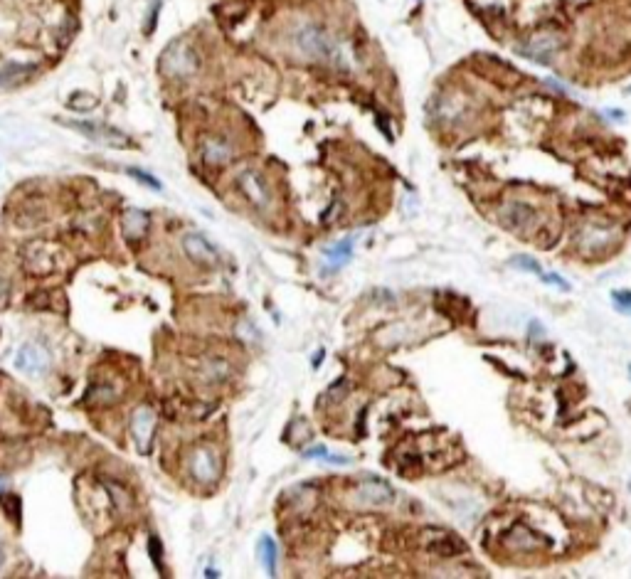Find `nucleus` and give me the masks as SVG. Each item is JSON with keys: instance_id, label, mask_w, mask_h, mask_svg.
Wrapping results in <instances>:
<instances>
[{"instance_id": "obj_10", "label": "nucleus", "mask_w": 631, "mask_h": 579, "mask_svg": "<svg viewBox=\"0 0 631 579\" xmlns=\"http://www.w3.org/2000/svg\"><path fill=\"white\" fill-rule=\"evenodd\" d=\"M501 219L505 222V227L511 230H523L528 224L535 222V210L528 202H508V205L501 210Z\"/></svg>"}, {"instance_id": "obj_18", "label": "nucleus", "mask_w": 631, "mask_h": 579, "mask_svg": "<svg viewBox=\"0 0 631 579\" xmlns=\"http://www.w3.org/2000/svg\"><path fill=\"white\" fill-rule=\"evenodd\" d=\"M540 279H543V282H547V284H552V286H557V288H563V291H570V284L565 282L563 276L547 274V271H543V274H540Z\"/></svg>"}, {"instance_id": "obj_25", "label": "nucleus", "mask_w": 631, "mask_h": 579, "mask_svg": "<svg viewBox=\"0 0 631 579\" xmlns=\"http://www.w3.org/2000/svg\"><path fill=\"white\" fill-rule=\"evenodd\" d=\"M3 486H6V478H0V491H3Z\"/></svg>"}, {"instance_id": "obj_11", "label": "nucleus", "mask_w": 631, "mask_h": 579, "mask_svg": "<svg viewBox=\"0 0 631 579\" xmlns=\"http://www.w3.org/2000/svg\"><path fill=\"white\" fill-rule=\"evenodd\" d=\"M521 55H525V57L535 59V62L540 64H550L552 57H555L557 52V40H552V37H547V35H543V37H533L530 42H525V45H521Z\"/></svg>"}, {"instance_id": "obj_22", "label": "nucleus", "mask_w": 631, "mask_h": 579, "mask_svg": "<svg viewBox=\"0 0 631 579\" xmlns=\"http://www.w3.org/2000/svg\"><path fill=\"white\" fill-rule=\"evenodd\" d=\"M151 557H153L155 565H161V542H158V538H151Z\"/></svg>"}, {"instance_id": "obj_26", "label": "nucleus", "mask_w": 631, "mask_h": 579, "mask_svg": "<svg viewBox=\"0 0 631 579\" xmlns=\"http://www.w3.org/2000/svg\"><path fill=\"white\" fill-rule=\"evenodd\" d=\"M629 373H631V370H629Z\"/></svg>"}, {"instance_id": "obj_14", "label": "nucleus", "mask_w": 631, "mask_h": 579, "mask_svg": "<svg viewBox=\"0 0 631 579\" xmlns=\"http://www.w3.org/2000/svg\"><path fill=\"white\" fill-rule=\"evenodd\" d=\"M259 560L264 565L266 574L274 577L276 574V542L269 538V535H264V538L259 540Z\"/></svg>"}, {"instance_id": "obj_16", "label": "nucleus", "mask_w": 631, "mask_h": 579, "mask_svg": "<svg viewBox=\"0 0 631 579\" xmlns=\"http://www.w3.org/2000/svg\"><path fill=\"white\" fill-rule=\"evenodd\" d=\"M0 505H3V511H6V516L10 518L12 522L20 520V500H17L15 495H3V498H0Z\"/></svg>"}, {"instance_id": "obj_12", "label": "nucleus", "mask_w": 631, "mask_h": 579, "mask_svg": "<svg viewBox=\"0 0 631 579\" xmlns=\"http://www.w3.org/2000/svg\"><path fill=\"white\" fill-rule=\"evenodd\" d=\"M232 155H235V148L227 141H222V138H210L202 146V161L207 166H222V163L230 161Z\"/></svg>"}, {"instance_id": "obj_7", "label": "nucleus", "mask_w": 631, "mask_h": 579, "mask_svg": "<svg viewBox=\"0 0 631 579\" xmlns=\"http://www.w3.org/2000/svg\"><path fill=\"white\" fill-rule=\"evenodd\" d=\"M153 431H155V412L151 407H138L131 414V434L136 449L141 453L151 451V442H153Z\"/></svg>"}, {"instance_id": "obj_9", "label": "nucleus", "mask_w": 631, "mask_h": 579, "mask_svg": "<svg viewBox=\"0 0 631 579\" xmlns=\"http://www.w3.org/2000/svg\"><path fill=\"white\" fill-rule=\"evenodd\" d=\"M392 486L390 483L380 481V478H367L362 481L360 486L356 488V500L362 505H373V508H380V505H387L392 500Z\"/></svg>"}, {"instance_id": "obj_15", "label": "nucleus", "mask_w": 631, "mask_h": 579, "mask_svg": "<svg viewBox=\"0 0 631 579\" xmlns=\"http://www.w3.org/2000/svg\"><path fill=\"white\" fill-rule=\"evenodd\" d=\"M128 175H131L133 180H138V183H144L146 188H151V190H161L163 185H161V180L158 178H153L151 173H146V170H136V168H128Z\"/></svg>"}, {"instance_id": "obj_6", "label": "nucleus", "mask_w": 631, "mask_h": 579, "mask_svg": "<svg viewBox=\"0 0 631 579\" xmlns=\"http://www.w3.org/2000/svg\"><path fill=\"white\" fill-rule=\"evenodd\" d=\"M50 350L40 343H28L23 348L17 350V357H15V365L20 373L25 375H45L50 370Z\"/></svg>"}, {"instance_id": "obj_3", "label": "nucleus", "mask_w": 631, "mask_h": 579, "mask_svg": "<svg viewBox=\"0 0 631 579\" xmlns=\"http://www.w3.org/2000/svg\"><path fill=\"white\" fill-rule=\"evenodd\" d=\"M67 126H72L75 131H79L81 136H86L89 141L99 146H111V148H126L131 144V138L126 133L116 131L111 126L104 124H94V121H67Z\"/></svg>"}, {"instance_id": "obj_5", "label": "nucleus", "mask_w": 631, "mask_h": 579, "mask_svg": "<svg viewBox=\"0 0 631 579\" xmlns=\"http://www.w3.org/2000/svg\"><path fill=\"white\" fill-rule=\"evenodd\" d=\"M237 185H240L244 197H247L254 207H259V210H266V207H269V202H271L269 188H266L264 175L259 170H254V168L242 170L240 175H237Z\"/></svg>"}, {"instance_id": "obj_21", "label": "nucleus", "mask_w": 631, "mask_h": 579, "mask_svg": "<svg viewBox=\"0 0 631 579\" xmlns=\"http://www.w3.org/2000/svg\"><path fill=\"white\" fill-rule=\"evenodd\" d=\"M614 296V301H619V308H624V311H631V293L629 291H614L612 293Z\"/></svg>"}, {"instance_id": "obj_1", "label": "nucleus", "mask_w": 631, "mask_h": 579, "mask_svg": "<svg viewBox=\"0 0 631 579\" xmlns=\"http://www.w3.org/2000/svg\"><path fill=\"white\" fill-rule=\"evenodd\" d=\"M299 52L309 59L328 64H345V50L318 25H301L293 37Z\"/></svg>"}, {"instance_id": "obj_19", "label": "nucleus", "mask_w": 631, "mask_h": 579, "mask_svg": "<svg viewBox=\"0 0 631 579\" xmlns=\"http://www.w3.org/2000/svg\"><path fill=\"white\" fill-rule=\"evenodd\" d=\"M328 257H333V259H343V257H350V239H348V242H340L338 247L328 249Z\"/></svg>"}, {"instance_id": "obj_20", "label": "nucleus", "mask_w": 631, "mask_h": 579, "mask_svg": "<svg viewBox=\"0 0 631 579\" xmlns=\"http://www.w3.org/2000/svg\"><path fill=\"white\" fill-rule=\"evenodd\" d=\"M8 301H10V284L6 276H0V308H6Z\"/></svg>"}, {"instance_id": "obj_2", "label": "nucleus", "mask_w": 631, "mask_h": 579, "mask_svg": "<svg viewBox=\"0 0 631 579\" xmlns=\"http://www.w3.org/2000/svg\"><path fill=\"white\" fill-rule=\"evenodd\" d=\"M158 67L171 79H188L200 67V57H197V52L188 42H173V45H168L163 50L161 59H158Z\"/></svg>"}, {"instance_id": "obj_24", "label": "nucleus", "mask_w": 631, "mask_h": 579, "mask_svg": "<svg viewBox=\"0 0 631 579\" xmlns=\"http://www.w3.org/2000/svg\"><path fill=\"white\" fill-rule=\"evenodd\" d=\"M3 562H6V550H3V545H0V567H3Z\"/></svg>"}, {"instance_id": "obj_8", "label": "nucleus", "mask_w": 631, "mask_h": 579, "mask_svg": "<svg viewBox=\"0 0 631 579\" xmlns=\"http://www.w3.org/2000/svg\"><path fill=\"white\" fill-rule=\"evenodd\" d=\"M190 473L200 483H213L220 473V461L213 449H195L190 456Z\"/></svg>"}, {"instance_id": "obj_13", "label": "nucleus", "mask_w": 631, "mask_h": 579, "mask_svg": "<svg viewBox=\"0 0 631 579\" xmlns=\"http://www.w3.org/2000/svg\"><path fill=\"white\" fill-rule=\"evenodd\" d=\"M121 230L126 242H138L148 230V215L144 210H126L124 215V222H121Z\"/></svg>"}, {"instance_id": "obj_4", "label": "nucleus", "mask_w": 631, "mask_h": 579, "mask_svg": "<svg viewBox=\"0 0 631 579\" xmlns=\"http://www.w3.org/2000/svg\"><path fill=\"white\" fill-rule=\"evenodd\" d=\"M183 252L188 254L193 264L207 266V269H215L220 264V252L215 249V244L207 237L197 235V232H190V235L183 237Z\"/></svg>"}, {"instance_id": "obj_17", "label": "nucleus", "mask_w": 631, "mask_h": 579, "mask_svg": "<svg viewBox=\"0 0 631 579\" xmlns=\"http://www.w3.org/2000/svg\"><path fill=\"white\" fill-rule=\"evenodd\" d=\"M511 264L516 266V269L530 271V274H535V276H540V274H543V269H540V266H538V262H535L533 257H513V259H511Z\"/></svg>"}, {"instance_id": "obj_23", "label": "nucleus", "mask_w": 631, "mask_h": 579, "mask_svg": "<svg viewBox=\"0 0 631 579\" xmlns=\"http://www.w3.org/2000/svg\"><path fill=\"white\" fill-rule=\"evenodd\" d=\"M326 453H328L326 446H316V449H309V451H306V456H309V459H311V456H323V459H326Z\"/></svg>"}]
</instances>
